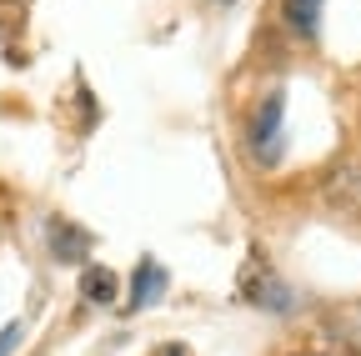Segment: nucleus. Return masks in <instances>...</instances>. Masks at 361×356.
I'll list each match as a JSON object with an SVG mask.
<instances>
[{"label":"nucleus","mask_w":361,"mask_h":356,"mask_svg":"<svg viewBox=\"0 0 361 356\" xmlns=\"http://www.w3.org/2000/svg\"><path fill=\"white\" fill-rule=\"evenodd\" d=\"M246 146L256 156V166H276L281 161V146H286V91H266V101L251 111L246 121Z\"/></svg>","instance_id":"1"},{"label":"nucleus","mask_w":361,"mask_h":356,"mask_svg":"<svg viewBox=\"0 0 361 356\" xmlns=\"http://www.w3.org/2000/svg\"><path fill=\"white\" fill-rule=\"evenodd\" d=\"M241 296H246L251 306H261V311H291V306H296L291 286L276 281L261 261H251V271H241Z\"/></svg>","instance_id":"2"},{"label":"nucleus","mask_w":361,"mask_h":356,"mask_svg":"<svg viewBox=\"0 0 361 356\" xmlns=\"http://www.w3.org/2000/svg\"><path fill=\"white\" fill-rule=\"evenodd\" d=\"M166 286H171V276H166V266H161V261H151V256H141V261H135V276H130V296H126V317H135V311H146V306H156V301L166 296Z\"/></svg>","instance_id":"3"},{"label":"nucleus","mask_w":361,"mask_h":356,"mask_svg":"<svg viewBox=\"0 0 361 356\" xmlns=\"http://www.w3.org/2000/svg\"><path fill=\"white\" fill-rule=\"evenodd\" d=\"M45 241H51V256H56L61 266H75V261H85V251H90V231L71 226V221H61V216L45 221Z\"/></svg>","instance_id":"4"},{"label":"nucleus","mask_w":361,"mask_h":356,"mask_svg":"<svg viewBox=\"0 0 361 356\" xmlns=\"http://www.w3.org/2000/svg\"><path fill=\"white\" fill-rule=\"evenodd\" d=\"M80 291L90 306H111L116 291H121V276L111 271V266H85V276H80Z\"/></svg>","instance_id":"5"},{"label":"nucleus","mask_w":361,"mask_h":356,"mask_svg":"<svg viewBox=\"0 0 361 356\" xmlns=\"http://www.w3.org/2000/svg\"><path fill=\"white\" fill-rule=\"evenodd\" d=\"M326 196L346 211H361V166H336V176L326 181Z\"/></svg>","instance_id":"6"},{"label":"nucleus","mask_w":361,"mask_h":356,"mask_svg":"<svg viewBox=\"0 0 361 356\" xmlns=\"http://www.w3.org/2000/svg\"><path fill=\"white\" fill-rule=\"evenodd\" d=\"M322 6L326 0H281V16H286V25L296 30V35H316V25H322Z\"/></svg>","instance_id":"7"},{"label":"nucleus","mask_w":361,"mask_h":356,"mask_svg":"<svg viewBox=\"0 0 361 356\" xmlns=\"http://www.w3.org/2000/svg\"><path fill=\"white\" fill-rule=\"evenodd\" d=\"M20 341H25V326H20V321H6V326H0V356H16Z\"/></svg>","instance_id":"8"},{"label":"nucleus","mask_w":361,"mask_h":356,"mask_svg":"<svg viewBox=\"0 0 361 356\" xmlns=\"http://www.w3.org/2000/svg\"><path fill=\"white\" fill-rule=\"evenodd\" d=\"M161 356H186V351H180V346H171V351H161Z\"/></svg>","instance_id":"9"}]
</instances>
